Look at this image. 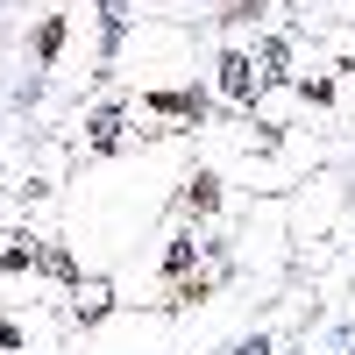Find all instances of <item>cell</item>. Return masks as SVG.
I'll use <instances>...</instances> for the list:
<instances>
[{
    "label": "cell",
    "instance_id": "obj_1",
    "mask_svg": "<svg viewBox=\"0 0 355 355\" xmlns=\"http://www.w3.org/2000/svg\"><path fill=\"white\" fill-rule=\"evenodd\" d=\"M107 71H114L121 93H206L199 36H192L185 21H157V15H142V21L121 28Z\"/></svg>",
    "mask_w": 355,
    "mask_h": 355
},
{
    "label": "cell",
    "instance_id": "obj_2",
    "mask_svg": "<svg viewBox=\"0 0 355 355\" xmlns=\"http://www.w3.org/2000/svg\"><path fill=\"white\" fill-rule=\"evenodd\" d=\"M341 121H348V128H355V78H348V85H341Z\"/></svg>",
    "mask_w": 355,
    "mask_h": 355
}]
</instances>
